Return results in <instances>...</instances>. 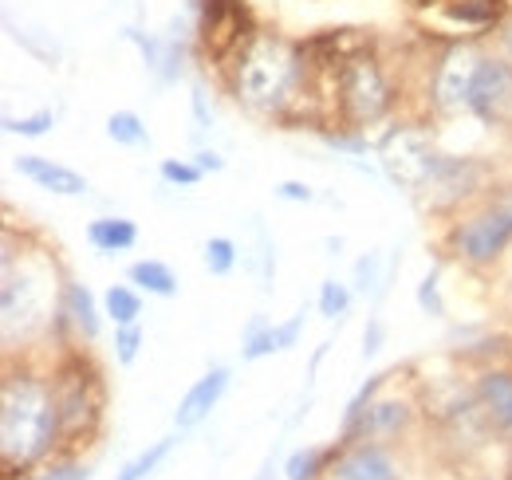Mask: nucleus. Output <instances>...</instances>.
Segmentation results:
<instances>
[{
  "label": "nucleus",
  "mask_w": 512,
  "mask_h": 480,
  "mask_svg": "<svg viewBox=\"0 0 512 480\" xmlns=\"http://www.w3.org/2000/svg\"><path fill=\"white\" fill-rule=\"evenodd\" d=\"M60 437L56 390L32 370H8L0 382V461L8 473L32 469Z\"/></svg>",
  "instance_id": "obj_1"
},
{
  "label": "nucleus",
  "mask_w": 512,
  "mask_h": 480,
  "mask_svg": "<svg viewBox=\"0 0 512 480\" xmlns=\"http://www.w3.org/2000/svg\"><path fill=\"white\" fill-rule=\"evenodd\" d=\"M300 48L272 36L256 32L253 40L237 52L233 63V91L256 111H276L292 99V87L300 83Z\"/></svg>",
  "instance_id": "obj_2"
},
{
  "label": "nucleus",
  "mask_w": 512,
  "mask_h": 480,
  "mask_svg": "<svg viewBox=\"0 0 512 480\" xmlns=\"http://www.w3.org/2000/svg\"><path fill=\"white\" fill-rule=\"evenodd\" d=\"M44 272H36L32 264H16L12 244H4V272H0V327H4V343L12 347L16 339H28L40 323H44Z\"/></svg>",
  "instance_id": "obj_3"
},
{
  "label": "nucleus",
  "mask_w": 512,
  "mask_h": 480,
  "mask_svg": "<svg viewBox=\"0 0 512 480\" xmlns=\"http://www.w3.org/2000/svg\"><path fill=\"white\" fill-rule=\"evenodd\" d=\"M335 87H339V103H343L347 119L355 126H371V122L386 119V111L394 103L383 63L375 56H367V52H347L339 60Z\"/></svg>",
  "instance_id": "obj_4"
},
{
  "label": "nucleus",
  "mask_w": 512,
  "mask_h": 480,
  "mask_svg": "<svg viewBox=\"0 0 512 480\" xmlns=\"http://www.w3.org/2000/svg\"><path fill=\"white\" fill-rule=\"evenodd\" d=\"M509 248H512V201H489L485 209L469 213L453 229V252L465 264H473V268L497 264Z\"/></svg>",
  "instance_id": "obj_5"
},
{
  "label": "nucleus",
  "mask_w": 512,
  "mask_h": 480,
  "mask_svg": "<svg viewBox=\"0 0 512 480\" xmlns=\"http://www.w3.org/2000/svg\"><path fill=\"white\" fill-rule=\"evenodd\" d=\"M379 166H383V174L398 189L418 193V189H426L430 178H434L438 154H434V146H430V138L422 130L398 126V130H390L383 142H379Z\"/></svg>",
  "instance_id": "obj_6"
},
{
  "label": "nucleus",
  "mask_w": 512,
  "mask_h": 480,
  "mask_svg": "<svg viewBox=\"0 0 512 480\" xmlns=\"http://www.w3.org/2000/svg\"><path fill=\"white\" fill-rule=\"evenodd\" d=\"M56 390V406H60V433L79 437L91 429V421L99 418L103 406V390H99V370L83 366V359H71L52 382Z\"/></svg>",
  "instance_id": "obj_7"
},
{
  "label": "nucleus",
  "mask_w": 512,
  "mask_h": 480,
  "mask_svg": "<svg viewBox=\"0 0 512 480\" xmlns=\"http://www.w3.org/2000/svg\"><path fill=\"white\" fill-rule=\"evenodd\" d=\"M481 52L473 44H453L446 56L434 67V83H430V103L438 115H461L469 111V95H473V79L481 71Z\"/></svg>",
  "instance_id": "obj_8"
},
{
  "label": "nucleus",
  "mask_w": 512,
  "mask_h": 480,
  "mask_svg": "<svg viewBox=\"0 0 512 480\" xmlns=\"http://www.w3.org/2000/svg\"><path fill=\"white\" fill-rule=\"evenodd\" d=\"M469 111L481 122L497 126L512 115V60L509 56H485L481 71L473 79V95H469Z\"/></svg>",
  "instance_id": "obj_9"
},
{
  "label": "nucleus",
  "mask_w": 512,
  "mask_h": 480,
  "mask_svg": "<svg viewBox=\"0 0 512 480\" xmlns=\"http://www.w3.org/2000/svg\"><path fill=\"white\" fill-rule=\"evenodd\" d=\"M229 382H233V370H229V366H209L190 390H186V398L178 402L174 425H178V429H197L201 421L221 406V398L229 394Z\"/></svg>",
  "instance_id": "obj_10"
},
{
  "label": "nucleus",
  "mask_w": 512,
  "mask_h": 480,
  "mask_svg": "<svg viewBox=\"0 0 512 480\" xmlns=\"http://www.w3.org/2000/svg\"><path fill=\"white\" fill-rule=\"evenodd\" d=\"M331 480H398V469L383 445L375 441H351L335 461Z\"/></svg>",
  "instance_id": "obj_11"
},
{
  "label": "nucleus",
  "mask_w": 512,
  "mask_h": 480,
  "mask_svg": "<svg viewBox=\"0 0 512 480\" xmlns=\"http://www.w3.org/2000/svg\"><path fill=\"white\" fill-rule=\"evenodd\" d=\"M16 174L28 178L36 189L56 193V197H83L91 189V181L83 178L79 170H71L56 158H44V154H20L16 158Z\"/></svg>",
  "instance_id": "obj_12"
},
{
  "label": "nucleus",
  "mask_w": 512,
  "mask_h": 480,
  "mask_svg": "<svg viewBox=\"0 0 512 480\" xmlns=\"http://www.w3.org/2000/svg\"><path fill=\"white\" fill-rule=\"evenodd\" d=\"M473 394H477V402H481L489 425L501 429V433H512V370H505V366L481 370Z\"/></svg>",
  "instance_id": "obj_13"
},
{
  "label": "nucleus",
  "mask_w": 512,
  "mask_h": 480,
  "mask_svg": "<svg viewBox=\"0 0 512 480\" xmlns=\"http://www.w3.org/2000/svg\"><path fill=\"white\" fill-rule=\"evenodd\" d=\"M60 319L79 339H99V331H103V311L91 296V288L79 280H67L60 292Z\"/></svg>",
  "instance_id": "obj_14"
},
{
  "label": "nucleus",
  "mask_w": 512,
  "mask_h": 480,
  "mask_svg": "<svg viewBox=\"0 0 512 480\" xmlns=\"http://www.w3.org/2000/svg\"><path fill=\"white\" fill-rule=\"evenodd\" d=\"M410 425V406L390 398V402H371L367 414L355 421V429L343 441H379V437H394Z\"/></svg>",
  "instance_id": "obj_15"
},
{
  "label": "nucleus",
  "mask_w": 512,
  "mask_h": 480,
  "mask_svg": "<svg viewBox=\"0 0 512 480\" xmlns=\"http://www.w3.org/2000/svg\"><path fill=\"white\" fill-rule=\"evenodd\" d=\"M87 244L103 256H119L138 244V225L130 217H95L87 225Z\"/></svg>",
  "instance_id": "obj_16"
},
{
  "label": "nucleus",
  "mask_w": 512,
  "mask_h": 480,
  "mask_svg": "<svg viewBox=\"0 0 512 480\" xmlns=\"http://www.w3.org/2000/svg\"><path fill=\"white\" fill-rule=\"evenodd\" d=\"M127 280L138 288V292H146V296H158V300H170V296H178V276H174V268L166 264V260H154V256H146V260H134L127 268Z\"/></svg>",
  "instance_id": "obj_17"
},
{
  "label": "nucleus",
  "mask_w": 512,
  "mask_h": 480,
  "mask_svg": "<svg viewBox=\"0 0 512 480\" xmlns=\"http://www.w3.org/2000/svg\"><path fill=\"white\" fill-rule=\"evenodd\" d=\"M505 0H442V16L461 28H493L505 20Z\"/></svg>",
  "instance_id": "obj_18"
},
{
  "label": "nucleus",
  "mask_w": 512,
  "mask_h": 480,
  "mask_svg": "<svg viewBox=\"0 0 512 480\" xmlns=\"http://www.w3.org/2000/svg\"><path fill=\"white\" fill-rule=\"evenodd\" d=\"M174 445H178V437H158L154 445H146L138 457H130L127 465L115 473V480H150L166 461H170V453H174Z\"/></svg>",
  "instance_id": "obj_19"
},
{
  "label": "nucleus",
  "mask_w": 512,
  "mask_h": 480,
  "mask_svg": "<svg viewBox=\"0 0 512 480\" xmlns=\"http://www.w3.org/2000/svg\"><path fill=\"white\" fill-rule=\"evenodd\" d=\"M103 315L115 323V327H127V323H138L142 315V292L134 284H111L103 292Z\"/></svg>",
  "instance_id": "obj_20"
},
{
  "label": "nucleus",
  "mask_w": 512,
  "mask_h": 480,
  "mask_svg": "<svg viewBox=\"0 0 512 480\" xmlns=\"http://www.w3.org/2000/svg\"><path fill=\"white\" fill-rule=\"evenodd\" d=\"M107 138H111L115 146H127V150L150 146V130H146L142 115H134V111H115V115L107 119Z\"/></svg>",
  "instance_id": "obj_21"
},
{
  "label": "nucleus",
  "mask_w": 512,
  "mask_h": 480,
  "mask_svg": "<svg viewBox=\"0 0 512 480\" xmlns=\"http://www.w3.org/2000/svg\"><path fill=\"white\" fill-rule=\"evenodd\" d=\"M327 461H335V449H320V445H304L288 457L284 477L288 480H316L320 473H327Z\"/></svg>",
  "instance_id": "obj_22"
},
{
  "label": "nucleus",
  "mask_w": 512,
  "mask_h": 480,
  "mask_svg": "<svg viewBox=\"0 0 512 480\" xmlns=\"http://www.w3.org/2000/svg\"><path fill=\"white\" fill-rule=\"evenodd\" d=\"M237 260H241V248H237V240L229 237H209L205 240V248H201V264H205V272L209 276H229L233 268H237Z\"/></svg>",
  "instance_id": "obj_23"
},
{
  "label": "nucleus",
  "mask_w": 512,
  "mask_h": 480,
  "mask_svg": "<svg viewBox=\"0 0 512 480\" xmlns=\"http://www.w3.org/2000/svg\"><path fill=\"white\" fill-rule=\"evenodd\" d=\"M351 300H355V292L343 284V280H323L320 284V296H316V307H320L323 319H343L347 311H351Z\"/></svg>",
  "instance_id": "obj_24"
},
{
  "label": "nucleus",
  "mask_w": 512,
  "mask_h": 480,
  "mask_svg": "<svg viewBox=\"0 0 512 480\" xmlns=\"http://www.w3.org/2000/svg\"><path fill=\"white\" fill-rule=\"evenodd\" d=\"M158 178L166 185H178V189H193V185H201L205 170L193 158H162L158 162Z\"/></svg>",
  "instance_id": "obj_25"
},
{
  "label": "nucleus",
  "mask_w": 512,
  "mask_h": 480,
  "mask_svg": "<svg viewBox=\"0 0 512 480\" xmlns=\"http://www.w3.org/2000/svg\"><path fill=\"white\" fill-rule=\"evenodd\" d=\"M355 292L379 296L383 292V252H367L355 260Z\"/></svg>",
  "instance_id": "obj_26"
},
{
  "label": "nucleus",
  "mask_w": 512,
  "mask_h": 480,
  "mask_svg": "<svg viewBox=\"0 0 512 480\" xmlns=\"http://www.w3.org/2000/svg\"><path fill=\"white\" fill-rule=\"evenodd\" d=\"M56 130V111H36V115H24V119H12L4 115V134H20V138H44Z\"/></svg>",
  "instance_id": "obj_27"
},
{
  "label": "nucleus",
  "mask_w": 512,
  "mask_h": 480,
  "mask_svg": "<svg viewBox=\"0 0 512 480\" xmlns=\"http://www.w3.org/2000/svg\"><path fill=\"white\" fill-rule=\"evenodd\" d=\"M386 378H390V374H375V378H371V382H367V386H363V390H359V394L347 402V410H343V437L355 429V421L367 414V406L375 402V394L386 386Z\"/></svg>",
  "instance_id": "obj_28"
},
{
  "label": "nucleus",
  "mask_w": 512,
  "mask_h": 480,
  "mask_svg": "<svg viewBox=\"0 0 512 480\" xmlns=\"http://www.w3.org/2000/svg\"><path fill=\"white\" fill-rule=\"evenodd\" d=\"M142 343H146V331L138 323L115 327V359H119V366H134L142 355Z\"/></svg>",
  "instance_id": "obj_29"
},
{
  "label": "nucleus",
  "mask_w": 512,
  "mask_h": 480,
  "mask_svg": "<svg viewBox=\"0 0 512 480\" xmlns=\"http://www.w3.org/2000/svg\"><path fill=\"white\" fill-rule=\"evenodd\" d=\"M438 280H442V272L438 268H430L426 276H422V284H418V307H422V315H434V319H442L446 315V303H442V292H438Z\"/></svg>",
  "instance_id": "obj_30"
},
{
  "label": "nucleus",
  "mask_w": 512,
  "mask_h": 480,
  "mask_svg": "<svg viewBox=\"0 0 512 480\" xmlns=\"http://www.w3.org/2000/svg\"><path fill=\"white\" fill-rule=\"evenodd\" d=\"M300 335H304V307H300L292 319H284V323H272V339H276V351H292V347L300 343Z\"/></svg>",
  "instance_id": "obj_31"
},
{
  "label": "nucleus",
  "mask_w": 512,
  "mask_h": 480,
  "mask_svg": "<svg viewBox=\"0 0 512 480\" xmlns=\"http://www.w3.org/2000/svg\"><path fill=\"white\" fill-rule=\"evenodd\" d=\"M276 197L280 201H292V205H312L316 201V189L308 181H280L276 185Z\"/></svg>",
  "instance_id": "obj_32"
},
{
  "label": "nucleus",
  "mask_w": 512,
  "mask_h": 480,
  "mask_svg": "<svg viewBox=\"0 0 512 480\" xmlns=\"http://www.w3.org/2000/svg\"><path fill=\"white\" fill-rule=\"evenodd\" d=\"M383 343H386V323L379 315H371L367 319V331H363V359H375L383 351Z\"/></svg>",
  "instance_id": "obj_33"
},
{
  "label": "nucleus",
  "mask_w": 512,
  "mask_h": 480,
  "mask_svg": "<svg viewBox=\"0 0 512 480\" xmlns=\"http://www.w3.org/2000/svg\"><path fill=\"white\" fill-rule=\"evenodd\" d=\"M190 107H193V119H197V126H201V130H209V126H213V111L205 107V87H197V83H193Z\"/></svg>",
  "instance_id": "obj_34"
},
{
  "label": "nucleus",
  "mask_w": 512,
  "mask_h": 480,
  "mask_svg": "<svg viewBox=\"0 0 512 480\" xmlns=\"http://www.w3.org/2000/svg\"><path fill=\"white\" fill-rule=\"evenodd\" d=\"M193 162H197L205 174H221V170H225V158H221L217 150H197V154H193Z\"/></svg>",
  "instance_id": "obj_35"
},
{
  "label": "nucleus",
  "mask_w": 512,
  "mask_h": 480,
  "mask_svg": "<svg viewBox=\"0 0 512 480\" xmlns=\"http://www.w3.org/2000/svg\"><path fill=\"white\" fill-rule=\"evenodd\" d=\"M91 473H87V465H60V469H52L48 477L40 480H87Z\"/></svg>",
  "instance_id": "obj_36"
},
{
  "label": "nucleus",
  "mask_w": 512,
  "mask_h": 480,
  "mask_svg": "<svg viewBox=\"0 0 512 480\" xmlns=\"http://www.w3.org/2000/svg\"><path fill=\"white\" fill-rule=\"evenodd\" d=\"M406 4H414V8H434V4H442V0H406Z\"/></svg>",
  "instance_id": "obj_37"
},
{
  "label": "nucleus",
  "mask_w": 512,
  "mask_h": 480,
  "mask_svg": "<svg viewBox=\"0 0 512 480\" xmlns=\"http://www.w3.org/2000/svg\"><path fill=\"white\" fill-rule=\"evenodd\" d=\"M505 48L512 52V20H509V28H505Z\"/></svg>",
  "instance_id": "obj_38"
},
{
  "label": "nucleus",
  "mask_w": 512,
  "mask_h": 480,
  "mask_svg": "<svg viewBox=\"0 0 512 480\" xmlns=\"http://www.w3.org/2000/svg\"><path fill=\"white\" fill-rule=\"evenodd\" d=\"M509 473H512V469H509Z\"/></svg>",
  "instance_id": "obj_39"
}]
</instances>
